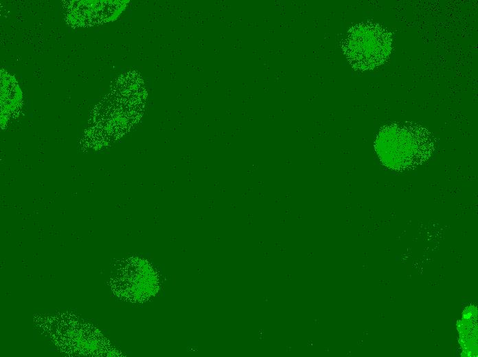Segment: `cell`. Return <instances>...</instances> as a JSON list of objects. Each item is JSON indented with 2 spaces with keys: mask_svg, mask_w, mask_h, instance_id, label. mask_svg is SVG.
Wrapping results in <instances>:
<instances>
[{
  "mask_svg": "<svg viewBox=\"0 0 478 357\" xmlns=\"http://www.w3.org/2000/svg\"><path fill=\"white\" fill-rule=\"evenodd\" d=\"M374 148L384 166L402 172L427 161L435 150V141L428 129L418 124H391L380 128Z\"/></svg>",
  "mask_w": 478,
  "mask_h": 357,
  "instance_id": "obj_1",
  "label": "cell"
},
{
  "mask_svg": "<svg viewBox=\"0 0 478 357\" xmlns=\"http://www.w3.org/2000/svg\"><path fill=\"white\" fill-rule=\"evenodd\" d=\"M392 41L391 33L385 27L373 22H363L349 29L342 49L354 69L372 70L388 59Z\"/></svg>",
  "mask_w": 478,
  "mask_h": 357,
  "instance_id": "obj_2",
  "label": "cell"
}]
</instances>
